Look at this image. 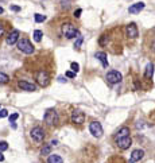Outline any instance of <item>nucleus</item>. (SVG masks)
<instances>
[{
	"label": "nucleus",
	"instance_id": "obj_1",
	"mask_svg": "<svg viewBox=\"0 0 155 163\" xmlns=\"http://www.w3.org/2000/svg\"><path fill=\"white\" fill-rule=\"evenodd\" d=\"M43 120H45V123H46L47 125H50V127L57 125L59 121L58 113L55 112L54 109H47L46 113H45V116H43Z\"/></svg>",
	"mask_w": 155,
	"mask_h": 163
},
{
	"label": "nucleus",
	"instance_id": "obj_2",
	"mask_svg": "<svg viewBox=\"0 0 155 163\" xmlns=\"http://www.w3.org/2000/svg\"><path fill=\"white\" fill-rule=\"evenodd\" d=\"M62 34L65 35L68 39H72V38H78L80 36V32L76 27H74L72 23H65L62 26Z\"/></svg>",
	"mask_w": 155,
	"mask_h": 163
},
{
	"label": "nucleus",
	"instance_id": "obj_3",
	"mask_svg": "<svg viewBox=\"0 0 155 163\" xmlns=\"http://www.w3.org/2000/svg\"><path fill=\"white\" fill-rule=\"evenodd\" d=\"M18 49H19L22 53H24V54H32V53H34V46H32L30 41L26 38H22V39L19 38V41H18Z\"/></svg>",
	"mask_w": 155,
	"mask_h": 163
},
{
	"label": "nucleus",
	"instance_id": "obj_4",
	"mask_svg": "<svg viewBox=\"0 0 155 163\" xmlns=\"http://www.w3.org/2000/svg\"><path fill=\"white\" fill-rule=\"evenodd\" d=\"M35 78H37V82L41 86H47L49 82H50V77H49L47 72H45V70H39L37 73V76H35Z\"/></svg>",
	"mask_w": 155,
	"mask_h": 163
},
{
	"label": "nucleus",
	"instance_id": "obj_5",
	"mask_svg": "<svg viewBox=\"0 0 155 163\" xmlns=\"http://www.w3.org/2000/svg\"><path fill=\"white\" fill-rule=\"evenodd\" d=\"M30 136L35 140V142L41 143V142H43V139H45V131H43L41 127H34V128L30 131Z\"/></svg>",
	"mask_w": 155,
	"mask_h": 163
},
{
	"label": "nucleus",
	"instance_id": "obj_6",
	"mask_svg": "<svg viewBox=\"0 0 155 163\" xmlns=\"http://www.w3.org/2000/svg\"><path fill=\"white\" fill-rule=\"evenodd\" d=\"M89 131L94 138H101V135H103V127H101V124L99 121H92V123H90Z\"/></svg>",
	"mask_w": 155,
	"mask_h": 163
},
{
	"label": "nucleus",
	"instance_id": "obj_7",
	"mask_svg": "<svg viewBox=\"0 0 155 163\" xmlns=\"http://www.w3.org/2000/svg\"><path fill=\"white\" fill-rule=\"evenodd\" d=\"M105 78H107V81L109 82V84H117V82L121 81V74L119 73V72H116V70H111V72H108L107 73V76H105Z\"/></svg>",
	"mask_w": 155,
	"mask_h": 163
},
{
	"label": "nucleus",
	"instance_id": "obj_8",
	"mask_svg": "<svg viewBox=\"0 0 155 163\" xmlns=\"http://www.w3.org/2000/svg\"><path fill=\"white\" fill-rule=\"evenodd\" d=\"M131 143H132V140H131V138H130V135L123 136V138H117L116 139V144L119 146V148H121V150H127V148H130Z\"/></svg>",
	"mask_w": 155,
	"mask_h": 163
},
{
	"label": "nucleus",
	"instance_id": "obj_9",
	"mask_svg": "<svg viewBox=\"0 0 155 163\" xmlns=\"http://www.w3.org/2000/svg\"><path fill=\"white\" fill-rule=\"evenodd\" d=\"M125 32H127V36L131 39H135L139 36V31H138V27H136L135 23H130L127 24L125 27Z\"/></svg>",
	"mask_w": 155,
	"mask_h": 163
},
{
	"label": "nucleus",
	"instance_id": "obj_10",
	"mask_svg": "<svg viewBox=\"0 0 155 163\" xmlns=\"http://www.w3.org/2000/svg\"><path fill=\"white\" fill-rule=\"evenodd\" d=\"M84 121H85L84 112H81V111H74L72 113V123H74V124H82Z\"/></svg>",
	"mask_w": 155,
	"mask_h": 163
},
{
	"label": "nucleus",
	"instance_id": "obj_11",
	"mask_svg": "<svg viewBox=\"0 0 155 163\" xmlns=\"http://www.w3.org/2000/svg\"><path fill=\"white\" fill-rule=\"evenodd\" d=\"M18 86L22 90H27V92H35L37 90V85L31 84V82H27V81H19L18 82Z\"/></svg>",
	"mask_w": 155,
	"mask_h": 163
},
{
	"label": "nucleus",
	"instance_id": "obj_12",
	"mask_svg": "<svg viewBox=\"0 0 155 163\" xmlns=\"http://www.w3.org/2000/svg\"><path fill=\"white\" fill-rule=\"evenodd\" d=\"M19 35H20V32H19V30H12L10 34H8V36H7V43L8 45H14V43H18V41H19Z\"/></svg>",
	"mask_w": 155,
	"mask_h": 163
},
{
	"label": "nucleus",
	"instance_id": "obj_13",
	"mask_svg": "<svg viewBox=\"0 0 155 163\" xmlns=\"http://www.w3.org/2000/svg\"><path fill=\"white\" fill-rule=\"evenodd\" d=\"M144 155V151L143 150H134L131 154V162H139Z\"/></svg>",
	"mask_w": 155,
	"mask_h": 163
},
{
	"label": "nucleus",
	"instance_id": "obj_14",
	"mask_svg": "<svg viewBox=\"0 0 155 163\" xmlns=\"http://www.w3.org/2000/svg\"><path fill=\"white\" fill-rule=\"evenodd\" d=\"M143 8H144V3H142V1H140V3L132 4L131 7L128 8V12H130V14H138V12H140Z\"/></svg>",
	"mask_w": 155,
	"mask_h": 163
},
{
	"label": "nucleus",
	"instance_id": "obj_15",
	"mask_svg": "<svg viewBox=\"0 0 155 163\" xmlns=\"http://www.w3.org/2000/svg\"><path fill=\"white\" fill-rule=\"evenodd\" d=\"M96 58L99 59L101 63H103V66H104V67H108V59H107V54H105V53H103V51L96 53Z\"/></svg>",
	"mask_w": 155,
	"mask_h": 163
},
{
	"label": "nucleus",
	"instance_id": "obj_16",
	"mask_svg": "<svg viewBox=\"0 0 155 163\" xmlns=\"http://www.w3.org/2000/svg\"><path fill=\"white\" fill-rule=\"evenodd\" d=\"M47 162L49 163H62L63 162V159H62L59 155H55V154L53 155V154H50L49 158H47Z\"/></svg>",
	"mask_w": 155,
	"mask_h": 163
},
{
	"label": "nucleus",
	"instance_id": "obj_17",
	"mask_svg": "<svg viewBox=\"0 0 155 163\" xmlns=\"http://www.w3.org/2000/svg\"><path fill=\"white\" fill-rule=\"evenodd\" d=\"M152 74H154V65L152 63H148L146 66V73H144V77L146 78H151Z\"/></svg>",
	"mask_w": 155,
	"mask_h": 163
},
{
	"label": "nucleus",
	"instance_id": "obj_18",
	"mask_svg": "<svg viewBox=\"0 0 155 163\" xmlns=\"http://www.w3.org/2000/svg\"><path fill=\"white\" fill-rule=\"evenodd\" d=\"M51 147H53V144H45L43 148L41 150V155H50L51 154Z\"/></svg>",
	"mask_w": 155,
	"mask_h": 163
},
{
	"label": "nucleus",
	"instance_id": "obj_19",
	"mask_svg": "<svg viewBox=\"0 0 155 163\" xmlns=\"http://www.w3.org/2000/svg\"><path fill=\"white\" fill-rule=\"evenodd\" d=\"M128 133H130V128H128V127H123V128L116 133V139L117 138H123V136H128Z\"/></svg>",
	"mask_w": 155,
	"mask_h": 163
},
{
	"label": "nucleus",
	"instance_id": "obj_20",
	"mask_svg": "<svg viewBox=\"0 0 155 163\" xmlns=\"http://www.w3.org/2000/svg\"><path fill=\"white\" fill-rule=\"evenodd\" d=\"M32 36H34L35 42H41V41H42V36H43V32L41 31V30H35L34 34H32Z\"/></svg>",
	"mask_w": 155,
	"mask_h": 163
},
{
	"label": "nucleus",
	"instance_id": "obj_21",
	"mask_svg": "<svg viewBox=\"0 0 155 163\" xmlns=\"http://www.w3.org/2000/svg\"><path fill=\"white\" fill-rule=\"evenodd\" d=\"M35 22H37V23H42V22H45V20H46V16L45 15H41V14H35Z\"/></svg>",
	"mask_w": 155,
	"mask_h": 163
},
{
	"label": "nucleus",
	"instance_id": "obj_22",
	"mask_svg": "<svg viewBox=\"0 0 155 163\" xmlns=\"http://www.w3.org/2000/svg\"><path fill=\"white\" fill-rule=\"evenodd\" d=\"M8 81H10V77H8L7 74L0 73V84H7Z\"/></svg>",
	"mask_w": 155,
	"mask_h": 163
},
{
	"label": "nucleus",
	"instance_id": "obj_23",
	"mask_svg": "<svg viewBox=\"0 0 155 163\" xmlns=\"http://www.w3.org/2000/svg\"><path fill=\"white\" fill-rule=\"evenodd\" d=\"M82 41H84V38H82V36H78L77 41H76V43H74V47H76V49H80V46H81Z\"/></svg>",
	"mask_w": 155,
	"mask_h": 163
},
{
	"label": "nucleus",
	"instance_id": "obj_24",
	"mask_svg": "<svg viewBox=\"0 0 155 163\" xmlns=\"http://www.w3.org/2000/svg\"><path fill=\"white\" fill-rule=\"evenodd\" d=\"M8 150V143L7 142H0V151H6Z\"/></svg>",
	"mask_w": 155,
	"mask_h": 163
},
{
	"label": "nucleus",
	"instance_id": "obj_25",
	"mask_svg": "<svg viewBox=\"0 0 155 163\" xmlns=\"http://www.w3.org/2000/svg\"><path fill=\"white\" fill-rule=\"evenodd\" d=\"M70 67H72V70H73V72H76V73H77L78 70H80V65H78L77 62H72Z\"/></svg>",
	"mask_w": 155,
	"mask_h": 163
},
{
	"label": "nucleus",
	"instance_id": "obj_26",
	"mask_svg": "<svg viewBox=\"0 0 155 163\" xmlns=\"http://www.w3.org/2000/svg\"><path fill=\"white\" fill-rule=\"evenodd\" d=\"M8 116V111L7 109H0V119H4V117Z\"/></svg>",
	"mask_w": 155,
	"mask_h": 163
},
{
	"label": "nucleus",
	"instance_id": "obj_27",
	"mask_svg": "<svg viewBox=\"0 0 155 163\" xmlns=\"http://www.w3.org/2000/svg\"><path fill=\"white\" fill-rule=\"evenodd\" d=\"M105 39H108V36H107V34H104V35H101V38H100V41H99V43H100L101 46H104V45H105Z\"/></svg>",
	"mask_w": 155,
	"mask_h": 163
},
{
	"label": "nucleus",
	"instance_id": "obj_28",
	"mask_svg": "<svg viewBox=\"0 0 155 163\" xmlns=\"http://www.w3.org/2000/svg\"><path fill=\"white\" fill-rule=\"evenodd\" d=\"M18 117H19V115H18V113H12L11 116H10V123H12V121H15L16 119H18Z\"/></svg>",
	"mask_w": 155,
	"mask_h": 163
},
{
	"label": "nucleus",
	"instance_id": "obj_29",
	"mask_svg": "<svg viewBox=\"0 0 155 163\" xmlns=\"http://www.w3.org/2000/svg\"><path fill=\"white\" fill-rule=\"evenodd\" d=\"M66 77H69V78H74L76 77V72H66Z\"/></svg>",
	"mask_w": 155,
	"mask_h": 163
},
{
	"label": "nucleus",
	"instance_id": "obj_30",
	"mask_svg": "<svg viewBox=\"0 0 155 163\" xmlns=\"http://www.w3.org/2000/svg\"><path fill=\"white\" fill-rule=\"evenodd\" d=\"M81 12H82V10L78 8L77 11H74V16H76V18H80V16H81Z\"/></svg>",
	"mask_w": 155,
	"mask_h": 163
},
{
	"label": "nucleus",
	"instance_id": "obj_31",
	"mask_svg": "<svg viewBox=\"0 0 155 163\" xmlns=\"http://www.w3.org/2000/svg\"><path fill=\"white\" fill-rule=\"evenodd\" d=\"M11 10L15 12H19L20 11V7H18V6H11Z\"/></svg>",
	"mask_w": 155,
	"mask_h": 163
},
{
	"label": "nucleus",
	"instance_id": "obj_32",
	"mask_svg": "<svg viewBox=\"0 0 155 163\" xmlns=\"http://www.w3.org/2000/svg\"><path fill=\"white\" fill-rule=\"evenodd\" d=\"M3 34H4V26L0 23V36H3Z\"/></svg>",
	"mask_w": 155,
	"mask_h": 163
},
{
	"label": "nucleus",
	"instance_id": "obj_33",
	"mask_svg": "<svg viewBox=\"0 0 155 163\" xmlns=\"http://www.w3.org/2000/svg\"><path fill=\"white\" fill-rule=\"evenodd\" d=\"M58 81H59V82H66V78L62 77V76H59V77H58Z\"/></svg>",
	"mask_w": 155,
	"mask_h": 163
},
{
	"label": "nucleus",
	"instance_id": "obj_34",
	"mask_svg": "<svg viewBox=\"0 0 155 163\" xmlns=\"http://www.w3.org/2000/svg\"><path fill=\"white\" fill-rule=\"evenodd\" d=\"M3 151H0V162H3L4 160V156H3V154H1Z\"/></svg>",
	"mask_w": 155,
	"mask_h": 163
},
{
	"label": "nucleus",
	"instance_id": "obj_35",
	"mask_svg": "<svg viewBox=\"0 0 155 163\" xmlns=\"http://www.w3.org/2000/svg\"><path fill=\"white\" fill-rule=\"evenodd\" d=\"M51 144H53V146H55V144H58V142H57V140H53V142H51Z\"/></svg>",
	"mask_w": 155,
	"mask_h": 163
},
{
	"label": "nucleus",
	"instance_id": "obj_36",
	"mask_svg": "<svg viewBox=\"0 0 155 163\" xmlns=\"http://www.w3.org/2000/svg\"><path fill=\"white\" fill-rule=\"evenodd\" d=\"M3 12H4V10H3L1 7H0V14H3Z\"/></svg>",
	"mask_w": 155,
	"mask_h": 163
}]
</instances>
